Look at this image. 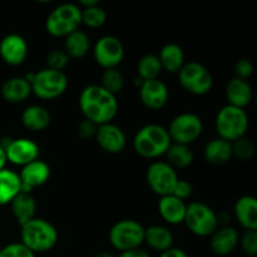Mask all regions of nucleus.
Instances as JSON below:
<instances>
[{"instance_id":"nucleus-41","label":"nucleus","mask_w":257,"mask_h":257,"mask_svg":"<svg viewBox=\"0 0 257 257\" xmlns=\"http://www.w3.org/2000/svg\"><path fill=\"white\" fill-rule=\"evenodd\" d=\"M117 257H151L147 251L142 250V248H136V250L124 251V252H119Z\"/></svg>"},{"instance_id":"nucleus-39","label":"nucleus","mask_w":257,"mask_h":257,"mask_svg":"<svg viewBox=\"0 0 257 257\" xmlns=\"http://www.w3.org/2000/svg\"><path fill=\"white\" fill-rule=\"evenodd\" d=\"M98 125L94 124L93 122L88 119H83L82 122H79L77 127V135L79 136V138L82 140L88 141L92 140V138H95V135H97Z\"/></svg>"},{"instance_id":"nucleus-3","label":"nucleus","mask_w":257,"mask_h":257,"mask_svg":"<svg viewBox=\"0 0 257 257\" xmlns=\"http://www.w3.org/2000/svg\"><path fill=\"white\" fill-rule=\"evenodd\" d=\"M20 227V242L35 255L53 250L59 240L55 226L44 218L35 217Z\"/></svg>"},{"instance_id":"nucleus-21","label":"nucleus","mask_w":257,"mask_h":257,"mask_svg":"<svg viewBox=\"0 0 257 257\" xmlns=\"http://www.w3.org/2000/svg\"><path fill=\"white\" fill-rule=\"evenodd\" d=\"M236 220L246 230L257 231V197L242 196L233 207Z\"/></svg>"},{"instance_id":"nucleus-40","label":"nucleus","mask_w":257,"mask_h":257,"mask_svg":"<svg viewBox=\"0 0 257 257\" xmlns=\"http://www.w3.org/2000/svg\"><path fill=\"white\" fill-rule=\"evenodd\" d=\"M192 192H193V187L188 181L178 180V182L176 183L172 195L176 196L177 198H180V200L186 201L187 198H190L191 196H192Z\"/></svg>"},{"instance_id":"nucleus-5","label":"nucleus","mask_w":257,"mask_h":257,"mask_svg":"<svg viewBox=\"0 0 257 257\" xmlns=\"http://www.w3.org/2000/svg\"><path fill=\"white\" fill-rule=\"evenodd\" d=\"M82 25V9L78 4L64 3L55 7L45 20V30L54 38H67L79 30Z\"/></svg>"},{"instance_id":"nucleus-30","label":"nucleus","mask_w":257,"mask_h":257,"mask_svg":"<svg viewBox=\"0 0 257 257\" xmlns=\"http://www.w3.org/2000/svg\"><path fill=\"white\" fill-rule=\"evenodd\" d=\"M167 161L166 162L172 166L176 171L182 170V168L190 167L195 161V155L190 146L178 145V143H172L166 153Z\"/></svg>"},{"instance_id":"nucleus-15","label":"nucleus","mask_w":257,"mask_h":257,"mask_svg":"<svg viewBox=\"0 0 257 257\" xmlns=\"http://www.w3.org/2000/svg\"><path fill=\"white\" fill-rule=\"evenodd\" d=\"M138 92L142 104L151 110H161L166 107L170 99L168 87L160 78L143 82Z\"/></svg>"},{"instance_id":"nucleus-31","label":"nucleus","mask_w":257,"mask_h":257,"mask_svg":"<svg viewBox=\"0 0 257 257\" xmlns=\"http://www.w3.org/2000/svg\"><path fill=\"white\" fill-rule=\"evenodd\" d=\"M162 70V65L158 59V55L156 54L143 55L137 63V77L142 79L143 82L158 79Z\"/></svg>"},{"instance_id":"nucleus-8","label":"nucleus","mask_w":257,"mask_h":257,"mask_svg":"<svg viewBox=\"0 0 257 257\" xmlns=\"http://www.w3.org/2000/svg\"><path fill=\"white\" fill-rule=\"evenodd\" d=\"M183 223L191 233L198 237H208L218 228L220 218L215 211L203 202H191L187 205Z\"/></svg>"},{"instance_id":"nucleus-17","label":"nucleus","mask_w":257,"mask_h":257,"mask_svg":"<svg viewBox=\"0 0 257 257\" xmlns=\"http://www.w3.org/2000/svg\"><path fill=\"white\" fill-rule=\"evenodd\" d=\"M22 192L32 193L33 190L45 185L50 178V167L44 161L37 160L22 167L19 172Z\"/></svg>"},{"instance_id":"nucleus-26","label":"nucleus","mask_w":257,"mask_h":257,"mask_svg":"<svg viewBox=\"0 0 257 257\" xmlns=\"http://www.w3.org/2000/svg\"><path fill=\"white\" fill-rule=\"evenodd\" d=\"M10 210L13 216L20 226L35 218L37 213V202L32 193L20 192L14 200L10 202Z\"/></svg>"},{"instance_id":"nucleus-32","label":"nucleus","mask_w":257,"mask_h":257,"mask_svg":"<svg viewBox=\"0 0 257 257\" xmlns=\"http://www.w3.org/2000/svg\"><path fill=\"white\" fill-rule=\"evenodd\" d=\"M99 85H102L105 90L117 97V94H119L124 87V77L120 73V70H118V68L107 69L103 72L102 77H100Z\"/></svg>"},{"instance_id":"nucleus-45","label":"nucleus","mask_w":257,"mask_h":257,"mask_svg":"<svg viewBox=\"0 0 257 257\" xmlns=\"http://www.w3.org/2000/svg\"><path fill=\"white\" fill-rule=\"evenodd\" d=\"M252 102L255 103V107H256V109H257V90H256V93H253V99H252Z\"/></svg>"},{"instance_id":"nucleus-16","label":"nucleus","mask_w":257,"mask_h":257,"mask_svg":"<svg viewBox=\"0 0 257 257\" xmlns=\"http://www.w3.org/2000/svg\"><path fill=\"white\" fill-rule=\"evenodd\" d=\"M95 141L98 146L109 155H118L127 146V137L123 130L113 123L98 125Z\"/></svg>"},{"instance_id":"nucleus-10","label":"nucleus","mask_w":257,"mask_h":257,"mask_svg":"<svg viewBox=\"0 0 257 257\" xmlns=\"http://www.w3.org/2000/svg\"><path fill=\"white\" fill-rule=\"evenodd\" d=\"M167 131L172 143L190 146L202 135L203 122L196 113L185 112L171 120Z\"/></svg>"},{"instance_id":"nucleus-33","label":"nucleus","mask_w":257,"mask_h":257,"mask_svg":"<svg viewBox=\"0 0 257 257\" xmlns=\"http://www.w3.org/2000/svg\"><path fill=\"white\" fill-rule=\"evenodd\" d=\"M107 22V13L99 4L92 8L82 9V24L85 27L98 29Z\"/></svg>"},{"instance_id":"nucleus-6","label":"nucleus","mask_w":257,"mask_h":257,"mask_svg":"<svg viewBox=\"0 0 257 257\" xmlns=\"http://www.w3.org/2000/svg\"><path fill=\"white\" fill-rule=\"evenodd\" d=\"M215 127L218 137L232 143L245 137L248 130V115L245 109L227 104L218 110Z\"/></svg>"},{"instance_id":"nucleus-12","label":"nucleus","mask_w":257,"mask_h":257,"mask_svg":"<svg viewBox=\"0 0 257 257\" xmlns=\"http://www.w3.org/2000/svg\"><path fill=\"white\" fill-rule=\"evenodd\" d=\"M93 58L104 70L114 69L124 58V45L114 35H103L93 47Z\"/></svg>"},{"instance_id":"nucleus-20","label":"nucleus","mask_w":257,"mask_h":257,"mask_svg":"<svg viewBox=\"0 0 257 257\" xmlns=\"http://www.w3.org/2000/svg\"><path fill=\"white\" fill-rule=\"evenodd\" d=\"M186 210H187V203L173 195L163 196L158 201V212L162 220L168 225L183 223Z\"/></svg>"},{"instance_id":"nucleus-13","label":"nucleus","mask_w":257,"mask_h":257,"mask_svg":"<svg viewBox=\"0 0 257 257\" xmlns=\"http://www.w3.org/2000/svg\"><path fill=\"white\" fill-rule=\"evenodd\" d=\"M5 151L8 162L14 166L24 167L34 161L39 160V146L30 138H15L8 142L0 143Z\"/></svg>"},{"instance_id":"nucleus-37","label":"nucleus","mask_w":257,"mask_h":257,"mask_svg":"<svg viewBox=\"0 0 257 257\" xmlns=\"http://www.w3.org/2000/svg\"><path fill=\"white\" fill-rule=\"evenodd\" d=\"M0 257H37L22 242H13L0 248Z\"/></svg>"},{"instance_id":"nucleus-42","label":"nucleus","mask_w":257,"mask_h":257,"mask_svg":"<svg viewBox=\"0 0 257 257\" xmlns=\"http://www.w3.org/2000/svg\"><path fill=\"white\" fill-rule=\"evenodd\" d=\"M158 257H190L182 248H177V247H172L170 250L165 251V252L160 253Z\"/></svg>"},{"instance_id":"nucleus-9","label":"nucleus","mask_w":257,"mask_h":257,"mask_svg":"<svg viewBox=\"0 0 257 257\" xmlns=\"http://www.w3.org/2000/svg\"><path fill=\"white\" fill-rule=\"evenodd\" d=\"M178 82L186 92L193 95H205L210 93L213 85V78L210 70L198 62L185 63L177 73Z\"/></svg>"},{"instance_id":"nucleus-25","label":"nucleus","mask_w":257,"mask_h":257,"mask_svg":"<svg viewBox=\"0 0 257 257\" xmlns=\"http://www.w3.org/2000/svg\"><path fill=\"white\" fill-rule=\"evenodd\" d=\"M52 120L49 110L39 104H32L22 113V123L32 132H43L47 130Z\"/></svg>"},{"instance_id":"nucleus-24","label":"nucleus","mask_w":257,"mask_h":257,"mask_svg":"<svg viewBox=\"0 0 257 257\" xmlns=\"http://www.w3.org/2000/svg\"><path fill=\"white\" fill-rule=\"evenodd\" d=\"M2 97L9 103H23L30 97L32 85L24 77H12L2 85Z\"/></svg>"},{"instance_id":"nucleus-18","label":"nucleus","mask_w":257,"mask_h":257,"mask_svg":"<svg viewBox=\"0 0 257 257\" xmlns=\"http://www.w3.org/2000/svg\"><path fill=\"white\" fill-rule=\"evenodd\" d=\"M240 235L237 230L231 226L218 227L210 236V248L216 256H228L238 247Z\"/></svg>"},{"instance_id":"nucleus-22","label":"nucleus","mask_w":257,"mask_h":257,"mask_svg":"<svg viewBox=\"0 0 257 257\" xmlns=\"http://www.w3.org/2000/svg\"><path fill=\"white\" fill-rule=\"evenodd\" d=\"M206 162L213 166H222L230 162L232 156V143L217 137L211 140L203 148Z\"/></svg>"},{"instance_id":"nucleus-38","label":"nucleus","mask_w":257,"mask_h":257,"mask_svg":"<svg viewBox=\"0 0 257 257\" xmlns=\"http://www.w3.org/2000/svg\"><path fill=\"white\" fill-rule=\"evenodd\" d=\"M253 64L250 59H238L235 63V67H233V72H235V77L240 78V79L247 80L251 75L253 74Z\"/></svg>"},{"instance_id":"nucleus-7","label":"nucleus","mask_w":257,"mask_h":257,"mask_svg":"<svg viewBox=\"0 0 257 257\" xmlns=\"http://www.w3.org/2000/svg\"><path fill=\"white\" fill-rule=\"evenodd\" d=\"M145 230L138 221L125 218L115 222L110 227L108 238L114 250L119 252L141 248L145 243Z\"/></svg>"},{"instance_id":"nucleus-28","label":"nucleus","mask_w":257,"mask_h":257,"mask_svg":"<svg viewBox=\"0 0 257 257\" xmlns=\"http://www.w3.org/2000/svg\"><path fill=\"white\" fill-rule=\"evenodd\" d=\"M162 69L171 74H177L185 65V53L176 43H168L161 49L158 54Z\"/></svg>"},{"instance_id":"nucleus-27","label":"nucleus","mask_w":257,"mask_h":257,"mask_svg":"<svg viewBox=\"0 0 257 257\" xmlns=\"http://www.w3.org/2000/svg\"><path fill=\"white\" fill-rule=\"evenodd\" d=\"M22 192L19 173L5 167L0 171V206L10 205L13 200Z\"/></svg>"},{"instance_id":"nucleus-36","label":"nucleus","mask_w":257,"mask_h":257,"mask_svg":"<svg viewBox=\"0 0 257 257\" xmlns=\"http://www.w3.org/2000/svg\"><path fill=\"white\" fill-rule=\"evenodd\" d=\"M238 246L243 251L246 257L257 256V231L246 230L242 236H240Z\"/></svg>"},{"instance_id":"nucleus-19","label":"nucleus","mask_w":257,"mask_h":257,"mask_svg":"<svg viewBox=\"0 0 257 257\" xmlns=\"http://www.w3.org/2000/svg\"><path fill=\"white\" fill-rule=\"evenodd\" d=\"M225 94L228 105L241 108V109H245L253 99V90L248 80H243L236 77L228 80Z\"/></svg>"},{"instance_id":"nucleus-14","label":"nucleus","mask_w":257,"mask_h":257,"mask_svg":"<svg viewBox=\"0 0 257 257\" xmlns=\"http://www.w3.org/2000/svg\"><path fill=\"white\" fill-rule=\"evenodd\" d=\"M29 54V47L28 43L22 35L8 34L0 40V58L12 67L22 65L27 60Z\"/></svg>"},{"instance_id":"nucleus-34","label":"nucleus","mask_w":257,"mask_h":257,"mask_svg":"<svg viewBox=\"0 0 257 257\" xmlns=\"http://www.w3.org/2000/svg\"><path fill=\"white\" fill-rule=\"evenodd\" d=\"M255 143L246 136L232 142V156L237 160L243 161V162L250 161L255 156Z\"/></svg>"},{"instance_id":"nucleus-29","label":"nucleus","mask_w":257,"mask_h":257,"mask_svg":"<svg viewBox=\"0 0 257 257\" xmlns=\"http://www.w3.org/2000/svg\"><path fill=\"white\" fill-rule=\"evenodd\" d=\"M90 49V39L87 33L82 30L72 33L64 38V52L70 59H82Z\"/></svg>"},{"instance_id":"nucleus-44","label":"nucleus","mask_w":257,"mask_h":257,"mask_svg":"<svg viewBox=\"0 0 257 257\" xmlns=\"http://www.w3.org/2000/svg\"><path fill=\"white\" fill-rule=\"evenodd\" d=\"M94 257H117V256L113 255L112 252H108V251H102V252L95 253Z\"/></svg>"},{"instance_id":"nucleus-11","label":"nucleus","mask_w":257,"mask_h":257,"mask_svg":"<svg viewBox=\"0 0 257 257\" xmlns=\"http://www.w3.org/2000/svg\"><path fill=\"white\" fill-rule=\"evenodd\" d=\"M177 171L165 161L151 163L146 172V181L153 193L160 197L172 195L176 183L178 182Z\"/></svg>"},{"instance_id":"nucleus-35","label":"nucleus","mask_w":257,"mask_h":257,"mask_svg":"<svg viewBox=\"0 0 257 257\" xmlns=\"http://www.w3.org/2000/svg\"><path fill=\"white\" fill-rule=\"evenodd\" d=\"M70 58L63 49H53L45 57V64L48 69L64 72L65 68L69 65Z\"/></svg>"},{"instance_id":"nucleus-43","label":"nucleus","mask_w":257,"mask_h":257,"mask_svg":"<svg viewBox=\"0 0 257 257\" xmlns=\"http://www.w3.org/2000/svg\"><path fill=\"white\" fill-rule=\"evenodd\" d=\"M7 162H8V160H7V155H5V151H4V148L0 146V171L4 170Z\"/></svg>"},{"instance_id":"nucleus-23","label":"nucleus","mask_w":257,"mask_h":257,"mask_svg":"<svg viewBox=\"0 0 257 257\" xmlns=\"http://www.w3.org/2000/svg\"><path fill=\"white\" fill-rule=\"evenodd\" d=\"M173 241L175 238H173L172 232L166 226L152 225L148 226L145 230V243H147L151 250L158 253L172 248Z\"/></svg>"},{"instance_id":"nucleus-1","label":"nucleus","mask_w":257,"mask_h":257,"mask_svg":"<svg viewBox=\"0 0 257 257\" xmlns=\"http://www.w3.org/2000/svg\"><path fill=\"white\" fill-rule=\"evenodd\" d=\"M78 104L84 119L97 125L112 123L119 108L117 97L99 84H90L83 88Z\"/></svg>"},{"instance_id":"nucleus-4","label":"nucleus","mask_w":257,"mask_h":257,"mask_svg":"<svg viewBox=\"0 0 257 257\" xmlns=\"http://www.w3.org/2000/svg\"><path fill=\"white\" fill-rule=\"evenodd\" d=\"M32 85V93L39 99L53 100L63 95L67 90L69 80L64 72L44 68L38 72H30L24 75Z\"/></svg>"},{"instance_id":"nucleus-2","label":"nucleus","mask_w":257,"mask_h":257,"mask_svg":"<svg viewBox=\"0 0 257 257\" xmlns=\"http://www.w3.org/2000/svg\"><path fill=\"white\" fill-rule=\"evenodd\" d=\"M172 145L167 128L160 124H146L137 131L133 138V148L138 156L156 160L166 156Z\"/></svg>"}]
</instances>
